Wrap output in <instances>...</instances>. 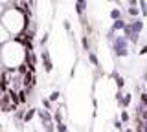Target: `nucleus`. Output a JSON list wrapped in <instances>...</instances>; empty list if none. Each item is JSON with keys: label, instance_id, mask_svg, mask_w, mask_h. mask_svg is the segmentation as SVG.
<instances>
[{"label": "nucleus", "instance_id": "11", "mask_svg": "<svg viewBox=\"0 0 147 132\" xmlns=\"http://www.w3.org/2000/svg\"><path fill=\"white\" fill-rule=\"evenodd\" d=\"M138 7H140L142 17H147V0H138Z\"/></svg>", "mask_w": 147, "mask_h": 132}, {"label": "nucleus", "instance_id": "16", "mask_svg": "<svg viewBox=\"0 0 147 132\" xmlns=\"http://www.w3.org/2000/svg\"><path fill=\"white\" fill-rule=\"evenodd\" d=\"M68 130V125L64 121H61V123H55V132H66Z\"/></svg>", "mask_w": 147, "mask_h": 132}, {"label": "nucleus", "instance_id": "4", "mask_svg": "<svg viewBox=\"0 0 147 132\" xmlns=\"http://www.w3.org/2000/svg\"><path fill=\"white\" fill-rule=\"evenodd\" d=\"M37 116L40 117V123H52L53 121V116H52V112L50 110H40V108H37Z\"/></svg>", "mask_w": 147, "mask_h": 132}, {"label": "nucleus", "instance_id": "12", "mask_svg": "<svg viewBox=\"0 0 147 132\" xmlns=\"http://www.w3.org/2000/svg\"><path fill=\"white\" fill-rule=\"evenodd\" d=\"M88 61L92 62V66L99 68V59H98V55H96L94 52H88Z\"/></svg>", "mask_w": 147, "mask_h": 132}, {"label": "nucleus", "instance_id": "19", "mask_svg": "<svg viewBox=\"0 0 147 132\" xmlns=\"http://www.w3.org/2000/svg\"><path fill=\"white\" fill-rule=\"evenodd\" d=\"M119 119H121V123H129V121H131V114H129L127 110H121V114H119Z\"/></svg>", "mask_w": 147, "mask_h": 132}, {"label": "nucleus", "instance_id": "30", "mask_svg": "<svg viewBox=\"0 0 147 132\" xmlns=\"http://www.w3.org/2000/svg\"><path fill=\"white\" fill-rule=\"evenodd\" d=\"M123 132H134V130H132V129H125V130H123Z\"/></svg>", "mask_w": 147, "mask_h": 132}, {"label": "nucleus", "instance_id": "24", "mask_svg": "<svg viewBox=\"0 0 147 132\" xmlns=\"http://www.w3.org/2000/svg\"><path fill=\"white\" fill-rule=\"evenodd\" d=\"M140 103L147 108V92H142V94H140Z\"/></svg>", "mask_w": 147, "mask_h": 132}, {"label": "nucleus", "instance_id": "20", "mask_svg": "<svg viewBox=\"0 0 147 132\" xmlns=\"http://www.w3.org/2000/svg\"><path fill=\"white\" fill-rule=\"evenodd\" d=\"M112 125H114V129H116L118 132H123V123H121V119H118V117H114Z\"/></svg>", "mask_w": 147, "mask_h": 132}, {"label": "nucleus", "instance_id": "18", "mask_svg": "<svg viewBox=\"0 0 147 132\" xmlns=\"http://www.w3.org/2000/svg\"><path fill=\"white\" fill-rule=\"evenodd\" d=\"M40 103H42L44 110H50V112L53 110V107H52V101H50V99H46V97H42V99H40Z\"/></svg>", "mask_w": 147, "mask_h": 132}, {"label": "nucleus", "instance_id": "34", "mask_svg": "<svg viewBox=\"0 0 147 132\" xmlns=\"http://www.w3.org/2000/svg\"><path fill=\"white\" fill-rule=\"evenodd\" d=\"M109 2H118V0H109Z\"/></svg>", "mask_w": 147, "mask_h": 132}, {"label": "nucleus", "instance_id": "21", "mask_svg": "<svg viewBox=\"0 0 147 132\" xmlns=\"http://www.w3.org/2000/svg\"><path fill=\"white\" fill-rule=\"evenodd\" d=\"M42 129H44V132H55V121H52V123H44Z\"/></svg>", "mask_w": 147, "mask_h": 132}, {"label": "nucleus", "instance_id": "17", "mask_svg": "<svg viewBox=\"0 0 147 132\" xmlns=\"http://www.w3.org/2000/svg\"><path fill=\"white\" fill-rule=\"evenodd\" d=\"M15 70H17V74H18V75H24L26 72H28V64H26V62H20V64H18Z\"/></svg>", "mask_w": 147, "mask_h": 132}, {"label": "nucleus", "instance_id": "5", "mask_svg": "<svg viewBox=\"0 0 147 132\" xmlns=\"http://www.w3.org/2000/svg\"><path fill=\"white\" fill-rule=\"evenodd\" d=\"M86 7H88V4H86V0H77L76 2V13L81 17H85V11H86Z\"/></svg>", "mask_w": 147, "mask_h": 132}, {"label": "nucleus", "instance_id": "10", "mask_svg": "<svg viewBox=\"0 0 147 132\" xmlns=\"http://www.w3.org/2000/svg\"><path fill=\"white\" fill-rule=\"evenodd\" d=\"M127 13H129V15L132 17V19H138V17L142 15V13H140V7H136V6H129Z\"/></svg>", "mask_w": 147, "mask_h": 132}, {"label": "nucleus", "instance_id": "31", "mask_svg": "<svg viewBox=\"0 0 147 132\" xmlns=\"http://www.w3.org/2000/svg\"><path fill=\"white\" fill-rule=\"evenodd\" d=\"M11 2H13V4H18V2H20V0H11Z\"/></svg>", "mask_w": 147, "mask_h": 132}, {"label": "nucleus", "instance_id": "37", "mask_svg": "<svg viewBox=\"0 0 147 132\" xmlns=\"http://www.w3.org/2000/svg\"><path fill=\"white\" fill-rule=\"evenodd\" d=\"M52 2H55V0H52Z\"/></svg>", "mask_w": 147, "mask_h": 132}, {"label": "nucleus", "instance_id": "35", "mask_svg": "<svg viewBox=\"0 0 147 132\" xmlns=\"http://www.w3.org/2000/svg\"><path fill=\"white\" fill-rule=\"evenodd\" d=\"M0 129H2V123H0Z\"/></svg>", "mask_w": 147, "mask_h": 132}, {"label": "nucleus", "instance_id": "25", "mask_svg": "<svg viewBox=\"0 0 147 132\" xmlns=\"http://www.w3.org/2000/svg\"><path fill=\"white\" fill-rule=\"evenodd\" d=\"M114 99H116V103H118V105L121 103V99H123V92H121V90H118V92H116V95H114Z\"/></svg>", "mask_w": 147, "mask_h": 132}, {"label": "nucleus", "instance_id": "28", "mask_svg": "<svg viewBox=\"0 0 147 132\" xmlns=\"http://www.w3.org/2000/svg\"><path fill=\"white\" fill-rule=\"evenodd\" d=\"M138 53H140V55H147V44H145V46H142Z\"/></svg>", "mask_w": 147, "mask_h": 132}, {"label": "nucleus", "instance_id": "29", "mask_svg": "<svg viewBox=\"0 0 147 132\" xmlns=\"http://www.w3.org/2000/svg\"><path fill=\"white\" fill-rule=\"evenodd\" d=\"M144 81H145V83H147V72H145V74H144Z\"/></svg>", "mask_w": 147, "mask_h": 132}, {"label": "nucleus", "instance_id": "9", "mask_svg": "<svg viewBox=\"0 0 147 132\" xmlns=\"http://www.w3.org/2000/svg\"><path fill=\"white\" fill-rule=\"evenodd\" d=\"M131 101H132V94H129V92H127V94H123V99H121V103H119V107L125 110L129 105H131Z\"/></svg>", "mask_w": 147, "mask_h": 132}, {"label": "nucleus", "instance_id": "8", "mask_svg": "<svg viewBox=\"0 0 147 132\" xmlns=\"http://www.w3.org/2000/svg\"><path fill=\"white\" fill-rule=\"evenodd\" d=\"M35 116H37V108H28V110L24 112V119H22V123H30Z\"/></svg>", "mask_w": 147, "mask_h": 132}, {"label": "nucleus", "instance_id": "14", "mask_svg": "<svg viewBox=\"0 0 147 132\" xmlns=\"http://www.w3.org/2000/svg\"><path fill=\"white\" fill-rule=\"evenodd\" d=\"M24 103H28V94L22 88V90H18V105H24Z\"/></svg>", "mask_w": 147, "mask_h": 132}, {"label": "nucleus", "instance_id": "33", "mask_svg": "<svg viewBox=\"0 0 147 132\" xmlns=\"http://www.w3.org/2000/svg\"><path fill=\"white\" fill-rule=\"evenodd\" d=\"M2 95H4V92H2V90H0V97H2Z\"/></svg>", "mask_w": 147, "mask_h": 132}, {"label": "nucleus", "instance_id": "6", "mask_svg": "<svg viewBox=\"0 0 147 132\" xmlns=\"http://www.w3.org/2000/svg\"><path fill=\"white\" fill-rule=\"evenodd\" d=\"M110 77H112V79H114V83H116V86H118V90H121L123 86H125V79H123V77L119 75L118 72H116V70H114L112 74H110Z\"/></svg>", "mask_w": 147, "mask_h": 132}, {"label": "nucleus", "instance_id": "22", "mask_svg": "<svg viewBox=\"0 0 147 132\" xmlns=\"http://www.w3.org/2000/svg\"><path fill=\"white\" fill-rule=\"evenodd\" d=\"M48 39H50V33H48V31H46V33L42 35V37L39 39V44H40V46H42V48H46V44H48Z\"/></svg>", "mask_w": 147, "mask_h": 132}, {"label": "nucleus", "instance_id": "32", "mask_svg": "<svg viewBox=\"0 0 147 132\" xmlns=\"http://www.w3.org/2000/svg\"><path fill=\"white\" fill-rule=\"evenodd\" d=\"M136 132H144V130H142V129H136Z\"/></svg>", "mask_w": 147, "mask_h": 132}, {"label": "nucleus", "instance_id": "36", "mask_svg": "<svg viewBox=\"0 0 147 132\" xmlns=\"http://www.w3.org/2000/svg\"><path fill=\"white\" fill-rule=\"evenodd\" d=\"M0 75H2V72H0Z\"/></svg>", "mask_w": 147, "mask_h": 132}, {"label": "nucleus", "instance_id": "38", "mask_svg": "<svg viewBox=\"0 0 147 132\" xmlns=\"http://www.w3.org/2000/svg\"><path fill=\"white\" fill-rule=\"evenodd\" d=\"M66 132H68V130H66Z\"/></svg>", "mask_w": 147, "mask_h": 132}, {"label": "nucleus", "instance_id": "3", "mask_svg": "<svg viewBox=\"0 0 147 132\" xmlns=\"http://www.w3.org/2000/svg\"><path fill=\"white\" fill-rule=\"evenodd\" d=\"M127 26L131 28V31L132 33H138L140 35L142 31H144V20L138 17V19H131V22H127Z\"/></svg>", "mask_w": 147, "mask_h": 132}, {"label": "nucleus", "instance_id": "26", "mask_svg": "<svg viewBox=\"0 0 147 132\" xmlns=\"http://www.w3.org/2000/svg\"><path fill=\"white\" fill-rule=\"evenodd\" d=\"M63 28L66 29V31H70V29H72V26H70V20H63Z\"/></svg>", "mask_w": 147, "mask_h": 132}, {"label": "nucleus", "instance_id": "23", "mask_svg": "<svg viewBox=\"0 0 147 132\" xmlns=\"http://www.w3.org/2000/svg\"><path fill=\"white\" fill-rule=\"evenodd\" d=\"M59 97H61V92H59V90H55V92H52V94H50V101H52V103H55V101H59Z\"/></svg>", "mask_w": 147, "mask_h": 132}, {"label": "nucleus", "instance_id": "27", "mask_svg": "<svg viewBox=\"0 0 147 132\" xmlns=\"http://www.w3.org/2000/svg\"><path fill=\"white\" fill-rule=\"evenodd\" d=\"M140 119L142 121H147V108H144V112L140 114Z\"/></svg>", "mask_w": 147, "mask_h": 132}, {"label": "nucleus", "instance_id": "1", "mask_svg": "<svg viewBox=\"0 0 147 132\" xmlns=\"http://www.w3.org/2000/svg\"><path fill=\"white\" fill-rule=\"evenodd\" d=\"M112 52L116 57H127L129 55V40L123 35H116L112 40Z\"/></svg>", "mask_w": 147, "mask_h": 132}, {"label": "nucleus", "instance_id": "2", "mask_svg": "<svg viewBox=\"0 0 147 132\" xmlns=\"http://www.w3.org/2000/svg\"><path fill=\"white\" fill-rule=\"evenodd\" d=\"M40 61H42V66H44V72H46V74H52L53 62H52V57H50V52L46 48L42 50V53H40Z\"/></svg>", "mask_w": 147, "mask_h": 132}, {"label": "nucleus", "instance_id": "15", "mask_svg": "<svg viewBox=\"0 0 147 132\" xmlns=\"http://www.w3.org/2000/svg\"><path fill=\"white\" fill-rule=\"evenodd\" d=\"M110 19H112V20H118V19H121V9H118V7L110 9Z\"/></svg>", "mask_w": 147, "mask_h": 132}, {"label": "nucleus", "instance_id": "13", "mask_svg": "<svg viewBox=\"0 0 147 132\" xmlns=\"http://www.w3.org/2000/svg\"><path fill=\"white\" fill-rule=\"evenodd\" d=\"M81 46H83V50H85L86 53L90 52V40H88V37H86V35H83V37H81Z\"/></svg>", "mask_w": 147, "mask_h": 132}, {"label": "nucleus", "instance_id": "7", "mask_svg": "<svg viewBox=\"0 0 147 132\" xmlns=\"http://www.w3.org/2000/svg\"><path fill=\"white\" fill-rule=\"evenodd\" d=\"M125 24L127 22L123 20V19H118V20H112V26H110V29L116 33V31H123V28H125Z\"/></svg>", "mask_w": 147, "mask_h": 132}]
</instances>
